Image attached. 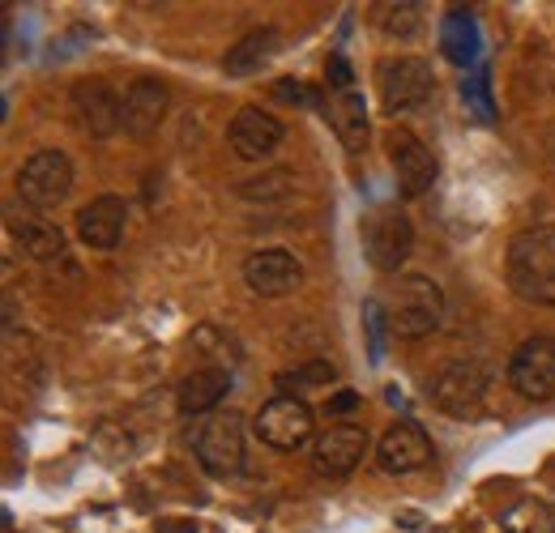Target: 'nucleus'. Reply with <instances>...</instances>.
<instances>
[{
    "label": "nucleus",
    "mask_w": 555,
    "mask_h": 533,
    "mask_svg": "<svg viewBox=\"0 0 555 533\" xmlns=\"http://www.w3.org/2000/svg\"><path fill=\"white\" fill-rule=\"evenodd\" d=\"M508 286L526 303L555 308V222H539L508 244Z\"/></svg>",
    "instance_id": "obj_1"
},
{
    "label": "nucleus",
    "mask_w": 555,
    "mask_h": 533,
    "mask_svg": "<svg viewBox=\"0 0 555 533\" xmlns=\"http://www.w3.org/2000/svg\"><path fill=\"white\" fill-rule=\"evenodd\" d=\"M389 334L406 337V341H418V337L436 334L444 325V290L436 277L427 273H402L393 295H389Z\"/></svg>",
    "instance_id": "obj_2"
},
{
    "label": "nucleus",
    "mask_w": 555,
    "mask_h": 533,
    "mask_svg": "<svg viewBox=\"0 0 555 533\" xmlns=\"http://www.w3.org/2000/svg\"><path fill=\"white\" fill-rule=\"evenodd\" d=\"M491 389V367L479 359H453L427 380V398L449 418H475Z\"/></svg>",
    "instance_id": "obj_3"
},
{
    "label": "nucleus",
    "mask_w": 555,
    "mask_h": 533,
    "mask_svg": "<svg viewBox=\"0 0 555 533\" xmlns=\"http://www.w3.org/2000/svg\"><path fill=\"white\" fill-rule=\"evenodd\" d=\"M376 86H380V107L398 120L406 112H418L431 99L436 73H431V61H423V56H389L376 65Z\"/></svg>",
    "instance_id": "obj_4"
},
{
    "label": "nucleus",
    "mask_w": 555,
    "mask_h": 533,
    "mask_svg": "<svg viewBox=\"0 0 555 533\" xmlns=\"http://www.w3.org/2000/svg\"><path fill=\"white\" fill-rule=\"evenodd\" d=\"M415 252V226L398 205H380L363 218V257L380 273H398Z\"/></svg>",
    "instance_id": "obj_5"
},
{
    "label": "nucleus",
    "mask_w": 555,
    "mask_h": 533,
    "mask_svg": "<svg viewBox=\"0 0 555 533\" xmlns=\"http://www.w3.org/2000/svg\"><path fill=\"white\" fill-rule=\"evenodd\" d=\"M193 453L209 478H235L244 469V414H235V410L209 414L197 431Z\"/></svg>",
    "instance_id": "obj_6"
},
{
    "label": "nucleus",
    "mask_w": 555,
    "mask_h": 533,
    "mask_svg": "<svg viewBox=\"0 0 555 533\" xmlns=\"http://www.w3.org/2000/svg\"><path fill=\"white\" fill-rule=\"evenodd\" d=\"M17 197L35 209H56L73 193V162L65 150H39L17 167Z\"/></svg>",
    "instance_id": "obj_7"
},
{
    "label": "nucleus",
    "mask_w": 555,
    "mask_h": 533,
    "mask_svg": "<svg viewBox=\"0 0 555 533\" xmlns=\"http://www.w3.org/2000/svg\"><path fill=\"white\" fill-rule=\"evenodd\" d=\"M253 431H257L261 444H270L278 453H295V448H304V444L312 440L317 414H312V405L304 398H282V393H278L274 401H266V405L257 410Z\"/></svg>",
    "instance_id": "obj_8"
},
{
    "label": "nucleus",
    "mask_w": 555,
    "mask_h": 533,
    "mask_svg": "<svg viewBox=\"0 0 555 533\" xmlns=\"http://www.w3.org/2000/svg\"><path fill=\"white\" fill-rule=\"evenodd\" d=\"M508 385L526 401H555V337H526L513 350Z\"/></svg>",
    "instance_id": "obj_9"
},
{
    "label": "nucleus",
    "mask_w": 555,
    "mask_h": 533,
    "mask_svg": "<svg viewBox=\"0 0 555 533\" xmlns=\"http://www.w3.org/2000/svg\"><path fill=\"white\" fill-rule=\"evenodd\" d=\"M385 150H389V167H393V180H398V193L406 200L431 193L436 184V154L418 141L411 129H389L385 133Z\"/></svg>",
    "instance_id": "obj_10"
},
{
    "label": "nucleus",
    "mask_w": 555,
    "mask_h": 533,
    "mask_svg": "<svg viewBox=\"0 0 555 533\" xmlns=\"http://www.w3.org/2000/svg\"><path fill=\"white\" fill-rule=\"evenodd\" d=\"M367 453H372V435L359 422H334L312 440V466L325 478H350Z\"/></svg>",
    "instance_id": "obj_11"
},
{
    "label": "nucleus",
    "mask_w": 555,
    "mask_h": 533,
    "mask_svg": "<svg viewBox=\"0 0 555 533\" xmlns=\"http://www.w3.org/2000/svg\"><path fill=\"white\" fill-rule=\"evenodd\" d=\"M73 112H77V125L99 141L125 129V99L103 77H86L73 86Z\"/></svg>",
    "instance_id": "obj_12"
},
{
    "label": "nucleus",
    "mask_w": 555,
    "mask_h": 533,
    "mask_svg": "<svg viewBox=\"0 0 555 533\" xmlns=\"http://www.w3.org/2000/svg\"><path fill=\"white\" fill-rule=\"evenodd\" d=\"M376 469L380 473H393V478H402V473H415L431 461V435L411 422V418H402V422H393L385 435H380V444H376Z\"/></svg>",
    "instance_id": "obj_13"
},
{
    "label": "nucleus",
    "mask_w": 555,
    "mask_h": 533,
    "mask_svg": "<svg viewBox=\"0 0 555 533\" xmlns=\"http://www.w3.org/2000/svg\"><path fill=\"white\" fill-rule=\"evenodd\" d=\"M282 136H286V129L278 116L261 112V107H244V112H235V120L227 129V145L244 162H266V158H274Z\"/></svg>",
    "instance_id": "obj_14"
},
{
    "label": "nucleus",
    "mask_w": 555,
    "mask_h": 533,
    "mask_svg": "<svg viewBox=\"0 0 555 533\" xmlns=\"http://www.w3.org/2000/svg\"><path fill=\"white\" fill-rule=\"evenodd\" d=\"M244 282L261 299H282V295H295L304 286V265L282 248H261L244 261Z\"/></svg>",
    "instance_id": "obj_15"
},
{
    "label": "nucleus",
    "mask_w": 555,
    "mask_h": 533,
    "mask_svg": "<svg viewBox=\"0 0 555 533\" xmlns=\"http://www.w3.org/2000/svg\"><path fill=\"white\" fill-rule=\"evenodd\" d=\"M125 218H129L125 197H94L77 209V239L94 252H112L125 239Z\"/></svg>",
    "instance_id": "obj_16"
},
{
    "label": "nucleus",
    "mask_w": 555,
    "mask_h": 533,
    "mask_svg": "<svg viewBox=\"0 0 555 533\" xmlns=\"http://www.w3.org/2000/svg\"><path fill=\"white\" fill-rule=\"evenodd\" d=\"M167 103H171V94H167V81L163 77H154V73L133 77L129 90H125V133L150 136L163 125Z\"/></svg>",
    "instance_id": "obj_17"
},
{
    "label": "nucleus",
    "mask_w": 555,
    "mask_h": 533,
    "mask_svg": "<svg viewBox=\"0 0 555 533\" xmlns=\"http://www.w3.org/2000/svg\"><path fill=\"white\" fill-rule=\"evenodd\" d=\"M278 39H282V35H278L274 26H257V30H248L244 39H235V43L227 48V56H222V73H227V77H235V81L257 77V73L278 56V48H282Z\"/></svg>",
    "instance_id": "obj_18"
},
{
    "label": "nucleus",
    "mask_w": 555,
    "mask_h": 533,
    "mask_svg": "<svg viewBox=\"0 0 555 533\" xmlns=\"http://www.w3.org/2000/svg\"><path fill=\"white\" fill-rule=\"evenodd\" d=\"M231 393V372L227 367H197L176 385L180 414H218V401Z\"/></svg>",
    "instance_id": "obj_19"
},
{
    "label": "nucleus",
    "mask_w": 555,
    "mask_h": 533,
    "mask_svg": "<svg viewBox=\"0 0 555 533\" xmlns=\"http://www.w3.org/2000/svg\"><path fill=\"white\" fill-rule=\"evenodd\" d=\"M9 231L22 244V252L35 257V261H61L65 257V231L56 222H48V218H17L13 213Z\"/></svg>",
    "instance_id": "obj_20"
},
{
    "label": "nucleus",
    "mask_w": 555,
    "mask_h": 533,
    "mask_svg": "<svg viewBox=\"0 0 555 533\" xmlns=\"http://www.w3.org/2000/svg\"><path fill=\"white\" fill-rule=\"evenodd\" d=\"M330 125H334V133H338V141L347 145L350 154L367 150L372 125H367V103H363L359 90H347V94H338V99L330 103Z\"/></svg>",
    "instance_id": "obj_21"
},
{
    "label": "nucleus",
    "mask_w": 555,
    "mask_h": 533,
    "mask_svg": "<svg viewBox=\"0 0 555 533\" xmlns=\"http://www.w3.org/2000/svg\"><path fill=\"white\" fill-rule=\"evenodd\" d=\"M440 43H444V56L453 65H470L479 56V26H475V17L462 13V9H453L444 17V26H440Z\"/></svg>",
    "instance_id": "obj_22"
},
{
    "label": "nucleus",
    "mask_w": 555,
    "mask_h": 533,
    "mask_svg": "<svg viewBox=\"0 0 555 533\" xmlns=\"http://www.w3.org/2000/svg\"><path fill=\"white\" fill-rule=\"evenodd\" d=\"M500 530L504 533H555V508L543 504V499H534V495H526V499H517V504L500 517Z\"/></svg>",
    "instance_id": "obj_23"
},
{
    "label": "nucleus",
    "mask_w": 555,
    "mask_h": 533,
    "mask_svg": "<svg viewBox=\"0 0 555 533\" xmlns=\"http://www.w3.org/2000/svg\"><path fill=\"white\" fill-rule=\"evenodd\" d=\"M376 26L385 39H398V43H411L423 35V4H376Z\"/></svg>",
    "instance_id": "obj_24"
},
{
    "label": "nucleus",
    "mask_w": 555,
    "mask_h": 533,
    "mask_svg": "<svg viewBox=\"0 0 555 533\" xmlns=\"http://www.w3.org/2000/svg\"><path fill=\"white\" fill-rule=\"evenodd\" d=\"M334 367L325 363V359H317V363H304V367H295V372H282L278 376V389H282V398H299V393H308V389H325V385H334Z\"/></svg>",
    "instance_id": "obj_25"
},
{
    "label": "nucleus",
    "mask_w": 555,
    "mask_h": 533,
    "mask_svg": "<svg viewBox=\"0 0 555 533\" xmlns=\"http://www.w3.org/2000/svg\"><path fill=\"white\" fill-rule=\"evenodd\" d=\"M291 188H295V171L278 167V171H261V176L244 180L235 193L244 200H282V197H291Z\"/></svg>",
    "instance_id": "obj_26"
},
{
    "label": "nucleus",
    "mask_w": 555,
    "mask_h": 533,
    "mask_svg": "<svg viewBox=\"0 0 555 533\" xmlns=\"http://www.w3.org/2000/svg\"><path fill=\"white\" fill-rule=\"evenodd\" d=\"M363 325H367V350H372V359L380 363V359H385V325H389L380 299H367V303H363Z\"/></svg>",
    "instance_id": "obj_27"
},
{
    "label": "nucleus",
    "mask_w": 555,
    "mask_h": 533,
    "mask_svg": "<svg viewBox=\"0 0 555 533\" xmlns=\"http://www.w3.org/2000/svg\"><path fill=\"white\" fill-rule=\"evenodd\" d=\"M462 94L475 103L479 120H495V107H491V94H487V73H475V77H466V81H462Z\"/></svg>",
    "instance_id": "obj_28"
},
{
    "label": "nucleus",
    "mask_w": 555,
    "mask_h": 533,
    "mask_svg": "<svg viewBox=\"0 0 555 533\" xmlns=\"http://www.w3.org/2000/svg\"><path fill=\"white\" fill-rule=\"evenodd\" d=\"M330 86H334L338 94H347L350 90V65L343 61V56H334V61H330Z\"/></svg>",
    "instance_id": "obj_29"
},
{
    "label": "nucleus",
    "mask_w": 555,
    "mask_h": 533,
    "mask_svg": "<svg viewBox=\"0 0 555 533\" xmlns=\"http://www.w3.org/2000/svg\"><path fill=\"white\" fill-rule=\"evenodd\" d=\"M278 94H282V99H299V103H317L304 86H291V81H282V86H278Z\"/></svg>",
    "instance_id": "obj_30"
},
{
    "label": "nucleus",
    "mask_w": 555,
    "mask_h": 533,
    "mask_svg": "<svg viewBox=\"0 0 555 533\" xmlns=\"http://www.w3.org/2000/svg\"><path fill=\"white\" fill-rule=\"evenodd\" d=\"M354 405H359L354 393H338V398L330 401V414H347V410H354Z\"/></svg>",
    "instance_id": "obj_31"
},
{
    "label": "nucleus",
    "mask_w": 555,
    "mask_h": 533,
    "mask_svg": "<svg viewBox=\"0 0 555 533\" xmlns=\"http://www.w3.org/2000/svg\"><path fill=\"white\" fill-rule=\"evenodd\" d=\"M158 533H197L193 521H180V525H158Z\"/></svg>",
    "instance_id": "obj_32"
}]
</instances>
